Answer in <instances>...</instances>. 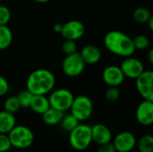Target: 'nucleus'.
Wrapping results in <instances>:
<instances>
[{"label": "nucleus", "mask_w": 153, "mask_h": 152, "mask_svg": "<svg viewBox=\"0 0 153 152\" xmlns=\"http://www.w3.org/2000/svg\"><path fill=\"white\" fill-rule=\"evenodd\" d=\"M9 90H10L9 82L4 76L0 75V97L4 96L9 91Z\"/></svg>", "instance_id": "obj_30"}, {"label": "nucleus", "mask_w": 153, "mask_h": 152, "mask_svg": "<svg viewBox=\"0 0 153 152\" xmlns=\"http://www.w3.org/2000/svg\"><path fill=\"white\" fill-rule=\"evenodd\" d=\"M133 41H134L135 50L136 49L143 50V49H146L150 46V39L145 35H138L134 39H133Z\"/></svg>", "instance_id": "obj_25"}, {"label": "nucleus", "mask_w": 153, "mask_h": 152, "mask_svg": "<svg viewBox=\"0 0 153 152\" xmlns=\"http://www.w3.org/2000/svg\"><path fill=\"white\" fill-rule=\"evenodd\" d=\"M12 147L23 150L30 147L34 142L33 132L25 125H15L7 133Z\"/></svg>", "instance_id": "obj_4"}, {"label": "nucleus", "mask_w": 153, "mask_h": 152, "mask_svg": "<svg viewBox=\"0 0 153 152\" xmlns=\"http://www.w3.org/2000/svg\"><path fill=\"white\" fill-rule=\"evenodd\" d=\"M61 35L65 39H71L76 41L82 38L85 33V27L83 23L78 20H72L66 22L62 26Z\"/></svg>", "instance_id": "obj_10"}, {"label": "nucleus", "mask_w": 153, "mask_h": 152, "mask_svg": "<svg viewBox=\"0 0 153 152\" xmlns=\"http://www.w3.org/2000/svg\"><path fill=\"white\" fill-rule=\"evenodd\" d=\"M148 58L151 64H153V49H151L148 54Z\"/></svg>", "instance_id": "obj_33"}, {"label": "nucleus", "mask_w": 153, "mask_h": 152, "mask_svg": "<svg viewBox=\"0 0 153 152\" xmlns=\"http://www.w3.org/2000/svg\"><path fill=\"white\" fill-rule=\"evenodd\" d=\"M135 86L141 97L145 100L153 101V72L143 71L136 79Z\"/></svg>", "instance_id": "obj_8"}, {"label": "nucleus", "mask_w": 153, "mask_h": 152, "mask_svg": "<svg viewBox=\"0 0 153 152\" xmlns=\"http://www.w3.org/2000/svg\"><path fill=\"white\" fill-rule=\"evenodd\" d=\"M135 117L137 122L143 125L149 126L153 124V101L143 100L136 108Z\"/></svg>", "instance_id": "obj_12"}, {"label": "nucleus", "mask_w": 153, "mask_h": 152, "mask_svg": "<svg viewBox=\"0 0 153 152\" xmlns=\"http://www.w3.org/2000/svg\"><path fill=\"white\" fill-rule=\"evenodd\" d=\"M56 84L54 73L47 69H37L30 73L26 81V90L33 95H47Z\"/></svg>", "instance_id": "obj_2"}, {"label": "nucleus", "mask_w": 153, "mask_h": 152, "mask_svg": "<svg viewBox=\"0 0 153 152\" xmlns=\"http://www.w3.org/2000/svg\"><path fill=\"white\" fill-rule=\"evenodd\" d=\"M62 26H63V24H61V23H58V22L57 23H55L54 26H53L54 31L56 32V33H60L61 30H62Z\"/></svg>", "instance_id": "obj_32"}, {"label": "nucleus", "mask_w": 153, "mask_h": 152, "mask_svg": "<svg viewBox=\"0 0 153 152\" xmlns=\"http://www.w3.org/2000/svg\"><path fill=\"white\" fill-rule=\"evenodd\" d=\"M74 99V96L69 90L61 88L50 92L48 101L51 108L65 112L70 109Z\"/></svg>", "instance_id": "obj_6"}, {"label": "nucleus", "mask_w": 153, "mask_h": 152, "mask_svg": "<svg viewBox=\"0 0 153 152\" xmlns=\"http://www.w3.org/2000/svg\"><path fill=\"white\" fill-rule=\"evenodd\" d=\"M120 68L125 77L134 80L144 71V66L142 61L133 56L125 57L120 65Z\"/></svg>", "instance_id": "obj_11"}, {"label": "nucleus", "mask_w": 153, "mask_h": 152, "mask_svg": "<svg viewBox=\"0 0 153 152\" xmlns=\"http://www.w3.org/2000/svg\"><path fill=\"white\" fill-rule=\"evenodd\" d=\"M34 1L37 2V3H39V4H45V3H48V2H49L51 0H34Z\"/></svg>", "instance_id": "obj_35"}, {"label": "nucleus", "mask_w": 153, "mask_h": 152, "mask_svg": "<svg viewBox=\"0 0 153 152\" xmlns=\"http://www.w3.org/2000/svg\"><path fill=\"white\" fill-rule=\"evenodd\" d=\"M104 45L110 53L122 57L132 56L135 52L133 39L117 30H110L105 35Z\"/></svg>", "instance_id": "obj_1"}, {"label": "nucleus", "mask_w": 153, "mask_h": 152, "mask_svg": "<svg viewBox=\"0 0 153 152\" xmlns=\"http://www.w3.org/2000/svg\"><path fill=\"white\" fill-rule=\"evenodd\" d=\"M69 110L80 122L86 121L91 117L93 112V103L89 97L80 95L74 99Z\"/></svg>", "instance_id": "obj_5"}, {"label": "nucleus", "mask_w": 153, "mask_h": 152, "mask_svg": "<svg viewBox=\"0 0 153 152\" xmlns=\"http://www.w3.org/2000/svg\"><path fill=\"white\" fill-rule=\"evenodd\" d=\"M12 148L9 137L5 133H0V152H7Z\"/></svg>", "instance_id": "obj_29"}, {"label": "nucleus", "mask_w": 153, "mask_h": 152, "mask_svg": "<svg viewBox=\"0 0 153 152\" xmlns=\"http://www.w3.org/2000/svg\"><path fill=\"white\" fill-rule=\"evenodd\" d=\"M136 138L131 132L119 133L113 140V145L117 152H130L136 146Z\"/></svg>", "instance_id": "obj_9"}, {"label": "nucleus", "mask_w": 153, "mask_h": 152, "mask_svg": "<svg viewBox=\"0 0 153 152\" xmlns=\"http://www.w3.org/2000/svg\"><path fill=\"white\" fill-rule=\"evenodd\" d=\"M4 108L5 111H7L9 113H12V114H15L16 112H18L19 109L21 108V106H20L17 96H10V97H8L4 101Z\"/></svg>", "instance_id": "obj_23"}, {"label": "nucleus", "mask_w": 153, "mask_h": 152, "mask_svg": "<svg viewBox=\"0 0 153 152\" xmlns=\"http://www.w3.org/2000/svg\"><path fill=\"white\" fill-rule=\"evenodd\" d=\"M32 97H33V94L31 92H30L28 90H25L21 91L17 95V98H18V100H19V103H20L21 108H30V105Z\"/></svg>", "instance_id": "obj_24"}, {"label": "nucleus", "mask_w": 153, "mask_h": 152, "mask_svg": "<svg viewBox=\"0 0 153 152\" xmlns=\"http://www.w3.org/2000/svg\"><path fill=\"white\" fill-rule=\"evenodd\" d=\"M69 142L75 151H85L92 142L91 126L85 124H79L69 133Z\"/></svg>", "instance_id": "obj_3"}, {"label": "nucleus", "mask_w": 153, "mask_h": 152, "mask_svg": "<svg viewBox=\"0 0 153 152\" xmlns=\"http://www.w3.org/2000/svg\"><path fill=\"white\" fill-rule=\"evenodd\" d=\"M102 78L104 82L109 87H118L124 82L126 77L120 66L109 65L104 69Z\"/></svg>", "instance_id": "obj_13"}, {"label": "nucleus", "mask_w": 153, "mask_h": 152, "mask_svg": "<svg viewBox=\"0 0 153 152\" xmlns=\"http://www.w3.org/2000/svg\"><path fill=\"white\" fill-rule=\"evenodd\" d=\"M11 20V11L5 5H0V25H7Z\"/></svg>", "instance_id": "obj_28"}, {"label": "nucleus", "mask_w": 153, "mask_h": 152, "mask_svg": "<svg viewBox=\"0 0 153 152\" xmlns=\"http://www.w3.org/2000/svg\"><path fill=\"white\" fill-rule=\"evenodd\" d=\"M59 124L61 125V127L64 131L70 133L72 130H74L80 124V121L70 113L68 115L64 114Z\"/></svg>", "instance_id": "obj_20"}, {"label": "nucleus", "mask_w": 153, "mask_h": 152, "mask_svg": "<svg viewBox=\"0 0 153 152\" xmlns=\"http://www.w3.org/2000/svg\"><path fill=\"white\" fill-rule=\"evenodd\" d=\"M92 142L102 145L112 141V133L110 129L103 124H96L91 127Z\"/></svg>", "instance_id": "obj_14"}, {"label": "nucleus", "mask_w": 153, "mask_h": 152, "mask_svg": "<svg viewBox=\"0 0 153 152\" xmlns=\"http://www.w3.org/2000/svg\"><path fill=\"white\" fill-rule=\"evenodd\" d=\"M147 23H148V25H149L150 30H153V16H152V17L149 19V21L147 22Z\"/></svg>", "instance_id": "obj_34"}, {"label": "nucleus", "mask_w": 153, "mask_h": 152, "mask_svg": "<svg viewBox=\"0 0 153 152\" xmlns=\"http://www.w3.org/2000/svg\"><path fill=\"white\" fill-rule=\"evenodd\" d=\"M16 125L14 114L5 110L0 111V133L7 134Z\"/></svg>", "instance_id": "obj_17"}, {"label": "nucleus", "mask_w": 153, "mask_h": 152, "mask_svg": "<svg viewBox=\"0 0 153 152\" xmlns=\"http://www.w3.org/2000/svg\"><path fill=\"white\" fill-rule=\"evenodd\" d=\"M41 116H42V120L46 125H58L60 123V121L64 116V112L50 107Z\"/></svg>", "instance_id": "obj_18"}, {"label": "nucleus", "mask_w": 153, "mask_h": 152, "mask_svg": "<svg viewBox=\"0 0 153 152\" xmlns=\"http://www.w3.org/2000/svg\"><path fill=\"white\" fill-rule=\"evenodd\" d=\"M82 58L83 59L85 64L88 65H95L101 58V50L99 47L95 45H86L84 46L81 52H79Z\"/></svg>", "instance_id": "obj_15"}, {"label": "nucleus", "mask_w": 153, "mask_h": 152, "mask_svg": "<svg viewBox=\"0 0 153 152\" xmlns=\"http://www.w3.org/2000/svg\"><path fill=\"white\" fill-rule=\"evenodd\" d=\"M85 65L86 64L82 58L80 53L75 52L66 55L62 63V70L68 77H77L83 73Z\"/></svg>", "instance_id": "obj_7"}, {"label": "nucleus", "mask_w": 153, "mask_h": 152, "mask_svg": "<svg viewBox=\"0 0 153 152\" xmlns=\"http://www.w3.org/2000/svg\"><path fill=\"white\" fill-rule=\"evenodd\" d=\"M119 97H120V90L117 87H109L105 93L106 99L110 102H114L117 100Z\"/></svg>", "instance_id": "obj_27"}, {"label": "nucleus", "mask_w": 153, "mask_h": 152, "mask_svg": "<svg viewBox=\"0 0 153 152\" xmlns=\"http://www.w3.org/2000/svg\"><path fill=\"white\" fill-rule=\"evenodd\" d=\"M98 152H117V151H116L113 143L110 142L100 145V148L98 150Z\"/></svg>", "instance_id": "obj_31"}, {"label": "nucleus", "mask_w": 153, "mask_h": 152, "mask_svg": "<svg viewBox=\"0 0 153 152\" xmlns=\"http://www.w3.org/2000/svg\"><path fill=\"white\" fill-rule=\"evenodd\" d=\"M62 49L65 55H70L77 52V45L74 40L65 39V41L62 44Z\"/></svg>", "instance_id": "obj_26"}, {"label": "nucleus", "mask_w": 153, "mask_h": 152, "mask_svg": "<svg viewBox=\"0 0 153 152\" xmlns=\"http://www.w3.org/2000/svg\"><path fill=\"white\" fill-rule=\"evenodd\" d=\"M152 16L151 11L145 7H138L136 8L133 13V18L134 20L141 24L147 23L149 19Z\"/></svg>", "instance_id": "obj_22"}, {"label": "nucleus", "mask_w": 153, "mask_h": 152, "mask_svg": "<svg viewBox=\"0 0 153 152\" xmlns=\"http://www.w3.org/2000/svg\"><path fill=\"white\" fill-rule=\"evenodd\" d=\"M13 41V32L7 25H0V50L8 48Z\"/></svg>", "instance_id": "obj_19"}, {"label": "nucleus", "mask_w": 153, "mask_h": 152, "mask_svg": "<svg viewBox=\"0 0 153 152\" xmlns=\"http://www.w3.org/2000/svg\"><path fill=\"white\" fill-rule=\"evenodd\" d=\"M136 146L139 152H153V136L145 134L136 142Z\"/></svg>", "instance_id": "obj_21"}, {"label": "nucleus", "mask_w": 153, "mask_h": 152, "mask_svg": "<svg viewBox=\"0 0 153 152\" xmlns=\"http://www.w3.org/2000/svg\"><path fill=\"white\" fill-rule=\"evenodd\" d=\"M50 108L48 98L46 97V95H33L30 108L31 110L39 115H42L45 113L48 108Z\"/></svg>", "instance_id": "obj_16"}]
</instances>
